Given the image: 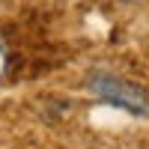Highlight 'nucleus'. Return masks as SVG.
I'll list each match as a JSON object with an SVG mask.
<instances>
[{"mask_svg":"<svg viewBox=\"0 0 149 149\" xmlns=\"http://www.w3.org/2000/svg\"><path fill=\"white\" fill-rule=\"evenodd\" d=\"M90 90H93V95L102 98V102L125 110V113L149 116V93L143 86L131 84L128 78H119V74H93Z\"/></svg>","mask_w":149,"mask_h":149,"instance_id":"f257e3e1","label":"nucleus"},{"mask_svg":"<svg viewBox=\"0 0 149 149\" xmlns=\"http://www.w3.org/2000/svg\"><path fill=\"white\" fill-rule=\"evenodd\" d=\"M6 72V51H3V45H0V74Z\"/></svg>","mask_w":149,"mask_h":149,"instance_id":"f03ea898","label":"nucleus"}]
</instances>
